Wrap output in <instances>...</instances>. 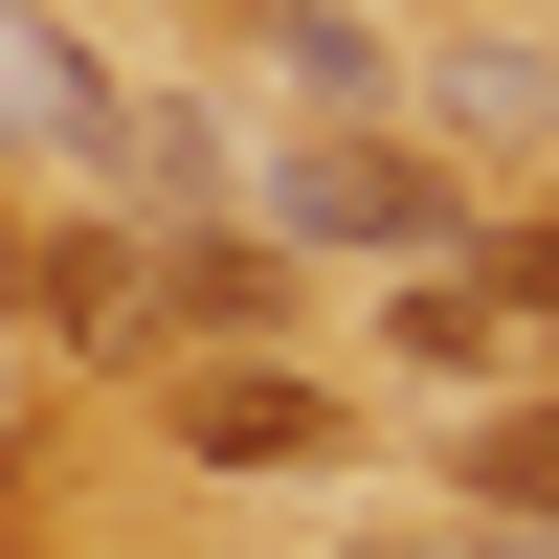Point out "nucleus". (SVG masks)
<instances>
[{
  "instance_id": "nucleus-1",
  "label": "nucleus",
  "mask_w": 559,
  "mask_h": 559,
  "mask_svg": "<svg viewBox=\"0 0 559 559\" xmlns=\"http://www.w3.org/2000/svg\"><path fill=\"white\" fill-rule=\"evenodd\" d=\"M269 224H292V247H381V269H448V247H471L448 157H403V134H313V157L269 179Z\"/></svg>"
},
{
  "instance_id": "nucleus-2",
  "label": "nucleus",
  "mask_w": 559,
  "mask_h": 559,
  "mask_svg": "<svg viewBox=\"0 0 559 559\" xmlns=\"http://www.w3.org/2000/svg\"><path fill=\"white\" fill-rule=\"evenodd\" d=\"M0 157H157V112H134L68 23H23V0H0Z\"/></svg>"
},
{
  "instance_id": "nucleus-3",
  "label": "nucleus",
  "mask_w": 559,
  "mask_h": 559,
  "mask_svg": "<svg viewBox=\"0 0 559 559\" xmlns=\"http://www.w3.org/2000/svg\"><path fill=\"white\" fill-rule=\"evenodd\" d=\"M179 448H202V471H313L336 403H313V381H202V358H179Z\"/></svg>"
}]
</instances>
